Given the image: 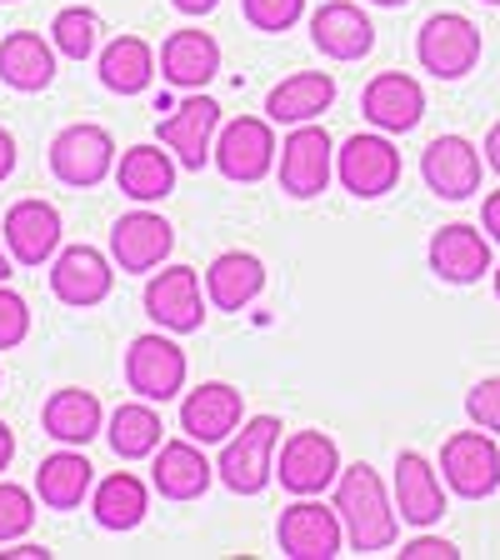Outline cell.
I'll use <instances>...</instances> for the list:
<instances>
[{"label": "cell", "instance_id": "6da1fadb", "mask_svg": "<svg viewBox=\"0 0 500 560\" xmlns=\"http://www.w3.org/2000/svg\"><path fill=\"white\" fill-rule=\"evenodd\" d=\"M336 511L340 525H346V546L356 556H375V550H391L396 546V495L385 490V480L375 476L365 460L340 470L336 480Z\"/></svg>", "mask_w": 500, "mask_h": 560}, {"label": "cell", "instance_id": "7a4b0ae2", "mask_svg": "<svg viewBox=\"0 0 500 560\" xmlns=\"http://www.w3.org/2000/svg\"><path fill=\"white\" fill-rule=\"evenodd\" d=\"M276 451H280V420L276 416H251L241 420V431L225 441L221 460H216V480L235 495H260L276 480Z\"/></svg>", "mask_w": 500, "mask_h": 560}, {"label": "cell", "instance_id": "3957f363", "mask_svg": "<svg viewBox=\"0 0 500 560\" xmlns=\"http://www.w3.org/2000/svg\"><path fill=\"white\" fill-rule=\"evenodd\" d=\"M50 175L70 190H91L105 175H116V140L95 120H75L50 140Z\"/></svg>", "mask_w": 500, "mask_h": 560}, {"label": "cell", "instance_id": "277c9868", "mask_svg": "<svg viewBox=\"0 0 500 560\" xmlns=\"http://www.w3.org/2000/svg\"><path fill=\"white\" fill-rule=\"evenodd\" d=\"M276 151H280L276 145V120L270 116H235V120L221 126L210 161H216V171H221L225 180H235V186H256V180L270 175Z\"/></svg>", "mask_w": 500, "mask_h": 560}, {"label": "cell", "instance_id": "5b68a950", "mask_svg": "<svg viewBox=\"0 0 500 560\" xmlns=\"http://www.w3.org/2000/svg\"><path fill=\"white\" fill-rule=\"evenodd\" d=\"M186 350L171 340V330H146L126 350V385L140 400H155V406H165V400L186 390Z\"/></svg>", "mask_w": 500, "mask_h": 560}, {"label": "cell", "instance_id": "8992f818", "mask_svg": "<svg viewBox=\"0 0 500 560\" xmlns=\"http://www.w3.org/2000/svg\"><path fill=\"white\" fill-rule=\"evenodd\" d=\"M480 31L461 11H435L416 35V60L435 81H461L480 66Z\"/></svg>", "mask_w": 500, "mask_h": 560}, {"label": "cell", "instance_id": "52a82bcc", "mask_svg": "<svg viewBox=\"0 0 500 560\" xmlns=\"http://www.w3.org/2000/svg\"><path fill=\"white\" fill-rule=\"evenodd\" d=\"M276 546L286 560H336L346 546V525L336 505H321L311 495H295L276 521Z\"/></svg>", "mask_w": 500, "mask_h": 560}, {"label": "cell", "instance_id": "ba28073f", "mask_svg": "<svg viewBox=\"0 0 500 560\" xmlns=\"http://www.w3.org/2000/svg\"><path fill=\"white\" fill-rule=\"evenodd\" d=\"M336 180L350 190L356 200H381L400 186V151L391 145L385 130L371 136H350L336 151Z\"/></svg>", "mask_w": 500, "mask_h": 560}, {"label": "cell", "instance_id": "9c48e42d", "mask_svg": "<svg viewBox=\"0 0 500 560\" xmlns=\"http://www.w3.org/2000/svg\"><path fill=\"white\" fill-rule=\"evenodd\" d=\"M336 175V145H330L326 126H291V136L280 140V190L291 200H315Z\"/></svg>", "mask_w": 500, "mask_h": 560}, {"label": "cell", "instance_id": "30bf717a", "mask_svg": "<svg viewBox=\"0 0 500 560\" xmlns=\"http://www.w3.org/2000/svg\"><path fill=\"white\" fill-rule=\"evenodd\" d=\"M206 301H210V295L200 291V276L190 266L151 270L146 295H140L146 315H151L161 330H171V336H190V330L206 326Z\"/></svg>", "mask_w": 500, "mask_h": 560}, {"label": "cell", "instance_id": "8fae6325", "mask_svg": "<svg viewBox=\"0 0 500 560\" xmlns=\"http://www.w3.org/2000/svg\"><path fill=\"white\" fill-rule=\"evenodd\" d=\"M340 445L330 441L326 431H295L280 441V455H276V480L291 495H321L340 480Z\"/></svg>", "mask_w": 500, "mask_h": 560}, {"label": "cell", "instance_id": "7c38bea8", "mask_svg": "<svg viewBox=\"0 0 500 560\" xmlns=\"http://www.w3.org/2000/svg\"><path fill=\"white\" fill-rule=\"evenodd\" d=\"M441 476L455 495L466 501H486L500 486V445L490 441V431H455L441 445Z\"/></svg>", "mask_w": 500, "mask_h": 560}, {"label": "cell", "instance_id": "4fadbf2b", "mask_svg": "<svg viewBox=\"0 0 500 560\" xmlns=\"http://www.w3.org/2000/svg\"><path fill=\"white\" fill-rule=\"evenodd\" d=\"M221 105L210 101V95L190 91L186 101L175 105L171 116L155 126V136H161V145L181 161V171H200V165L210 161V151H216V136H221Z\"/></svg>", "mask_w": 500, "mask_h": 560}, {"label": "cell", "instance_id": "5bb4252c", "mask_svg": "<svg viewBox=\"0 0 500 560\" xmlns=\"http://www.w3.org/2000/svg\"><path fill=\"white\" fill-rule=\"evenodd\" d=\"M175 250V225L155 210H130L111 225V260L120 276H151Z\"/></svg>", "mask_w": 500, "mask_h": 560}, {"label": "cell", "instance_id": "9a60e30c", "mask_svg": "<svg viewBox=\"0 0 500 560\" xmlns=\"http://www.w3.org/2000/svg\"><path fill=\"white\" fill-rule=\"evenodd\" d=\"M116 285V260L95 250V245H66L50 260V295L60 305H75V311H91L111 295Z\"/></svg>", "mask_w": 500, "mask_h": 560}, {"label": "cell", "instance_id": "2e32d148", "mask_svg": "<svg viewBox=\"0 0 500 560\" xmlns=\"http://www.w3.org/2000/svg\"><path fill=\"white\" fill-rule=\"evenodd\" d=\"M245 420V396L225 381H206L181 400V431L200 445H225Z\"/></svg>", "mask_w": 500, "mask_h": 560}, {"label": "cell", "instance_id": "e0dca14e", "mask_svg": "<svg viewBox=\"0 0 500 560\" xmlns=\"http://www.w3.org/2000/svg\"><path fill=\"white\" fill-rule=\"evenodd\" d=\"M361 116L375 130H385V136H406L426 116V91H420V81L406 75V70H381L361 91Z\"/></svg>", "mask_w": 500, "mask_h": 560}, {"label": "cell", "instance_id": "ac0fdd59", "mask_svg": "<svg viewBox=\"0 0 500 560\" xmlns=\"http://www.w3.org/2000/svg\"><path fill=\"white\" fill-rule=\"evenodd\" d=\"M60 210L50 200H15L0 221V235H5V250H11L21 266H46L60 250Z\"/></svg>", "mask_w": 500, "mask_h": 560}, {"label": "cell", "instance_id": "d6986e66", "mask_svg": "<svg viewBox=\"0 0 500 560\" xmlns=\"http://www.w3.org/2000/svg\"><path fill=\"white\" fill-rule=\"evenodd\" d=\"M420 175L441 200H470L480 190V145L466 136H435L420 155Z\"/></svg>", "mask_w": 500, "mask_h": 560}, {"label": "cell", "instance_id": "ffe728a7", "mask_svg": "<svg viewBox=\"0 0 500 560\" xmlns=\"http://www.w3.org/2000/svg\"><path fill=\"white\" fill-rule=\"evenodd\" d=\"M426 256H431V270L445 280V285H476L480 276L496 270L490 260V235H480L476 225L455 221V225H441L426 245Z\"/></svg>", "mask_w": 500, "mask_h": 560}, {"label": "cell", "instance_id": "44dd1931", "mask_svg": "<svg viewBox=\"0 0 500 560\" xmlns=\"http://www.w3.org/2000/svg\"><path fill=\"white\" fill-rule=\"evenodd\" d=\"M311 46L326 60H365L375 50V25L356 0H326L311 15Z\"/></svg>", "mask_w": 500, "mask_h": 560}, {"label": "cell", "instance_id": "7402d4cb", "mask_svg": "<svg viewBox=\"0 0 500 560\" xmlns=\"http://www.w3.org/2000/svg\"><path fill=\"white\" fill-rule=\"evenodd\" d=\"M216 480V466L206 460L200 441H161L151 455V486L161 490V501H200Z\"/></svg>", "mask_w": 500, "mask_h": 560}, {"label": "cell", "instance_id": "603a6c76", "mask_svg": "<svg viewBox=\"0 0 500 560\" xmlns=\"http://www.w3.org/2000/svg\"><path fill=\"white\" fill-rule=\"evenodd\" d=\"M391 495H396V515L416 530L435 525L445 515V490L435 466L420 451H400L396 455V480H391Z\"/></svg>", "mask_w": 500, "mask_h": 560}, {"label": "cell", "instance_id": "cb8c5ba5", "mask_svg": "<svg viewBox=\"0 0 500 560\" xmlns=\"http://www.w3.org/2000/svg\"><path fill=\"white\" fill-rule=\"evenodd\" d=\"M161 75L175 91H206L221 75V40L210 31H171L161 40Z\"/></svg>", "mask_w": 500, "mask_h": 560}, {"label": "cell", "instance_id": "d4e9b609", "mask_svg": "<svg viewBox=\"0 0 500 560\" xmlns=\"http://www.w3.org/2000/svg\"><path fill=\"white\" fill-rule=\"evenodd\" d=\"M56 40L35 31H11L0 40V81L11 85L21 95H35V91H50L56 81Z\"/></svg>", "mask_w": 500, "mask_h": 560}, {"label": "cell", "instance_id": "484cf974", "mask_svg": "<svg viewBox=\"0 0 500 560\" xmlns=\"http://www.w3.org/2000/svg\"><path fill=\"white\" fill-rule=\"evenodd\" d=\"M175 171H181V161H175L171 151L151 145V140H140V145L120 151L116 186H120V196H130L136 206H155V200H165L175 190Z\"/></svg>", "mask_w": 500, "mask_h": 560}, {"label": "cell", "instance_id": "4316f807", "mask_svg": "<svg viewBox=\"0 0 500 560\" xmlns=\"http://www.w3.org/2000/svg\"><path fill=\"white\" fill-rule=\"evenodd\" d=\"M336 105V75L326 70H301V75H286L280 85H270L266 95V116L276 126H305V120H321Z\"/></svg>", "mask_w": 500, "mask_h": 560}, {"label": "cell", "instance_id": "83f0119b", "mask_svg": "<svg viewBox=\"0 0 500 560\" xmlns=\"http://www.w3.org/2000/svg\"><path fill=\"white\" fill-rule=\"evenodd\" d=\"M40 425H46V435L56 445H91L105 431V410L91 390L60 385V390H50L46 406H40Z\"/></svg>", "mask_w": 500, "mask_h": 560}, {"label": "cell", "instance_id": "f1b7e54d", "mask_svg": "<svg viewBox=\"0 0 500 560\" xmlns=\"http://www.w3.org/2000/svg\"><path fill=\"white\" fill-rule=\"evenodd\" d=\"M91 490H95V466L81 455V445H66V451L46 455L35 466V495L50 511H75L81 501H91Z\"/></svg>", "mask_w": 500, "mask_h": 560}, {"label": "cell", "instance_id": "f546056e", "mask_svg": "<svg viewBox=\"0 0 500 560\" xmlns=\"http://www.w3.org/2000/svg\"><path fill=\"white\" fill-rule=\"evenodd\" d=\"M266 291V260L251 250H221L206 266V295L216 311H245Z\"/></svg>", "mask_w": 500, "mask_h": 560}, {"label": "cell", "instance_id": "4dcf8cb0", "mask_svg": "<svg viewBox=\"0 0 500 560\" xmlns=\"http://www.w3.org/2000/svg\"><path fill=\"white\" fill-rule=\"evenodd\" d=\"M95 70H101V85L111 95H140V91H151V81H155V50L140 35H116L95 56Z\"/></svg>", "mask_w": 500, "mask_h": 560}, {"label": "cell", "instance_id": "1f68e13d", "mask_svg": "<svg viewBox=\"0 0 500 560\" xmlns=\"http://www.w3.org/2000/svg\"><path fill=\"white\" fill-rule=\"evenodd\" d=\"M146 511H151V490L130 470H116L91 490V515L101 530H136L146 521Z\"/></svg>", "mask_w": 500, "mask_h": 560}, {"label": "cell", "instance_id": "d6a6232c", "mask_svg": "<svg viewBox=\"0 0 500 560\" xmlns=\"http://www.w3.org/2000/svg\"><path fill=\"white\" fill-rule=\"evenodd\" d=\"M105 441H111V451H116L120 460H146V455L161 451L165 425H161V416H155V400H126V406L111 410Z\"/></svg>", "mask_w": 500, "mask_h": 560}, {"label": "cell", "instance_id": "836d02e7", "mask_svg": "<svg viewBox=\"0 0 500 560\" xmlns=\"http://www.w3.org/2000/svg\"><path fill=\"white\" fill-rule=\"evenodd\" d=\"M50 40L66 60H91L101 50V15L91 5H66V11L50 21Z\"/></svg>", "mask_w": 500, "mask_h": 560}, {"label": "cell", "instance_id": "e575fe53", "mask_svg": "<svg viewBox=\"0 0 500 560\" xmlns=\"http://www.w3.org/2000/svg\"><path fill=\"white\" fill-rule=\"evenodd\" d=\"M35 501H40V495H31L25 486H15V480H0V546L21 540L25 530L35 525Z\"/></svg>", "mask_w": 500, "mask_h": 560}, {"label": "cell", "instance_id": "d590c367", "mask_svg": "<svg viewBox=\"0 0 500 560\" xmlns=\"http://www.w3.org/2000/svg\"><path fill=\"white\" fill-rule=\"evenodd\" d=\"M241 11H245V21L256 25V31L280 35V31H291V25L305 15V0H241Z\"/></svg>", "mask_w": 500, "mask_h": 560}, {"label": "cell", "instance_id": "8d00e7d4", "mask_svg": "<svg viewBox=\"0 0 500 560\" xmlns=\"http://www.w3.org/2000/svg\"><path fill=\"white\" fill-rule=\"evenodd\" d=\"M25 336H31V305L21 291L0 280V350H15Z\"/></svg>", "mask_w": 500, "mask_h": 560}, {"label": "cell", "instance_id": "74e56055", "mask_svg": "<svg viewBox=\"0 0 500 560\" xmlns=\"http://www.w3.org/2000/svg\"><path fill=\"white\" fill-rule=\"evenodd\" d=\"M466 416H470V425L500 435V375H486V381L470 385L466 390Z\"/></svg>", "mask_w": 500, "mask_h": 560}, {"label": "cell", "instance_id": "f35d334b", "mask_svg": "<svg viewBox=\"0 0 500 560\" xmlns=\"http://www.w3.org/2000/svg\"><path fill=\"white\" fill-rule=\"evenodd\" d=\"M400 560H461V550L441 536H416L410 546H400Z\"/></svg>", "mask_w": 500, "mask_h": 560}, {"label": "cell", "instance_id": "ab89813d", "mask_svg": "<svg viewBox=\"0 0 500 560\" xmlns=\"http://www.w3.org/2000/svg\"><path fill=\"white\" fill-rule=\"evenodd\" d=\"M480 231L500 245V190H490V196L480 200Z\"/></svg>", "mask_w": 500, "mask_h": 560}, {"label": "cell", "instance_id": "60d3db41", "mask_svg": "<svg viewBox=\"0 0 500 560\" xmlns=\"http://www.w3.org/2000/svg\"><path fill=\"white\" fill-rule=\"evenodd\" d=\"M11 171H15V136L0 126V180H11Z\"/></svg>", "mask_w": 500, "mask_h": 560}, {"label": "cell", "instance_id": "b9f144b4", "mask_svg": "<svg viewBox=\"0 0 500 560\" xmlns=\"http://www.w3.org/2000/svg\"><path fill=\"white\" fill-rule=\"evenodd\" d=\"M480 151H486V165H490V171L500 175V120L486 130V145H480Z\"/></svg>", "mask_w": 500, "mask_h": 560}, {"label": "cell", "instance_id": "7bdbcfd3", "mask_svg": "<svg viewBox=\"0 0 500 560\" xmlns=\"http://www.w3.org/2000/svg\"><path fill=\"white\" fill-rule=\"evenodd\" d=\"M0 560H50L46 546H15V550H0Z\"/></svg>", "mask_w": 500, "mask_h": 560}, {"label": "cell", "instance_id": "ee69618b", "mask_svg": "<svg viewBox=\"0 0 500 560\" xmlns=\"http://www.w3.org/2000/svg\"><path fill=\"white\" fill-rule=\"evenodd\" d=\"M171 5H175L181 15H210L216 5H221V0H171Z\"/></svg>", "mask_w": 500, "mask_h": 560}, {"label": "cell", "instance_id": "f6af8a7d", "mask_svg": "<svg viewBox=\"0 0 500 560\" xmlns=\"http://www.w3.org/2000/svg\"><path fill=\"white\" fill-rule=\"evenodd\" d=\"M11 460H15V431L5 425V420H0V470L11 466Z\"/></svg>", "mask_w": 500, "mask_h": 560}, {"label": "cell", "instance_id": "bcb514c9", "mask_svg": "<svg viewBox=\"0 0 500 560\" xmlns=\"http://www.w3.org/2000/svg\"><path fill=\"white\" fill-rule=\"evenodd\" d=\"M11 260L15 256H5V250H0V280H11Z\"/></svg>", "mask_w": 500, "mask_h": 560}, {"label": "cell", "instance_id": "7dc6e473", "mask_svg": "<svg viewBox=\"0 0 500 560\" xmlns=\"http://www.w3.org/2000/svg\"><path fill=\"white\" fill-rule=\"evenodd\" d=\"M371 5H385V11H400V5H410V0H371Z\"/></svg>", "mask_w": 500, "mask_h": 560}, {"label": "cell", "instance_id": "c3c4849f", "mask_svg": "<svg viewBox=\"0 0 500 560\" xmlns=\"http://www.w3.org/2000/svg\"><path fill=\"white\" fill-rule=\"evenodd\" d=\"M490 285H496V301H500V266L490 270Z\"/></svg>", "mask_w": 500, "mask_h": 560}, {"label": "cell", "instance_id": "681fc988", "mask_svg": "<svg viewBox=\"0 0 500 560\" xmlns=\"http://www.w3.org/2000/svg\"><path fill=\"white\" fill-rule=\"evenodd\" d=\"M480 5H500V0H480Z\"/></svg>", "mask_w": 500, "mask_h": 560}, {"label": "cell", "instance_id": "f907efd6", "mask_svg": "<svg viewBox=\"0 0 500 560\" xmlns=\"http://www.w3.org/2000/svg\"><path fill=\"white\" fill-rule=\"evenodd\" d=\"M0 5H15V0H0Z\"/></svg>", "mask_w": 500, "mask_h": 560}, {"label": "cell", "instance_id": "816d5d0a", "mask_svg": "<svg viewBox=\"0 0 500 560\" xmlns=\"http://www.w3.org/2000/svg\"><path fill=\"white\" fill-rule=\"evenodd\" d=\"M0 381H5V375H0Z\"/></svg>", "mask_w": 500, "mask_h": 560}]
</instances>
